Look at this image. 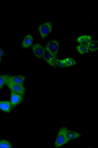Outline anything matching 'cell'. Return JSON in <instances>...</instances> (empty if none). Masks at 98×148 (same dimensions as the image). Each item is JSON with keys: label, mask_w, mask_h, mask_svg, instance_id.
Masks as SVG:
<instances>
[{"label": "cell", "mask_w": 98, "mask_h": 148, "mask_svg": "<svg viewBox=\"0 0 98 148\" xmlns=\"http://www.w3.org/2000/svg\"><path fill=\"white\" fill-rule=\"evenodd\" d=\"M68 129L66 127H61L56 138L54 146L56 147H60L68 143L69 140L66 137V134Z\"/></svg>", "instance_id": "cell-1"}, {"label": "cell", "mask_w": 98, "mask_h": 148, "mask_svg": "<svg viewBox=\"0 0 98 148\" xmlns=\"http://www.w3.org/2000/svg\"><path fill=\"white\" fill-rule=\"evenodd\" d=\"M53 27V25L50 22H46L39 26L38 29L42 39H44L50 33Z\"/></svg>", "instance_id": "cell-2"}, {"label": "cell", "mask_w": 98, "mask_h": 148, "mask_svg": "<svg viewBox=\"0 0 98 148\" xmlns=\"http://www.w3.org/2000/svg\"><path fill=\"white\" fill-rule=\"evenodd\" d=\"M5 84L10 91L23 96L25 95L26 90L23 85L16 84L9 82H6Z\"/></svg>", "instance_id": "cell-3"}, {"label": "cell", "mask_w": 98, "mask_h": 148, "mask_svg": "<svg viewBox=\"0 0 98 148\" xmlns=\"http://www.w3.org/2000/svg\"><path fill=\"white\" fill-rule=\"evenodd\" d=\"M50 53L53 55L55 60L57 58V56L59 48V42L55 40H53L47 42L46 46Z\"/></svg>", "instance_id": "cell-4"}, {"label": "cell", "mask_w": 98, "mask_h": 148, "mask_svg": "<svg viewBox=\"0 0 98 148\" xmlns=\"http://www.w3.org/2000/svg\"><path fill=\"white\" fill-rule=\"evenodd\" d=\"M10 102L11 108H15L23 101L24 96L18 94L11 91Z\"/></svg>", "instance_id": "cell-5"}, {"label": "cell", "mask_w": 98, "mask_h": 148, "mask_svg": "<svg viewBox=\"0 0 98 148\" xmlns=\"http://www.w3.org/2000/svg\"><path fill=\"white\" fill-rule=\"evenodd\" d=\"M43 57L45 61L49 65L54 69L56 68L55 60L52 54L50 53L46 47H45Z\"/></svg>", "instance_id": "cell-6"}, {"label": "cell", "mask_w": 98, "mask_h": 148, "mask_svg": "<svg viewBox=\"0 0 98 148\" xmlns=\"http://www.w3.org/2000/svg\"><path fill=\"white\" fill-rule=\"evenodd\" d=\"M32 49L34 55L38 59H41L43 57L44 49L41 44L39 43H35L33 45Z\"/></svg>", "instance_id": "cell-7"}, {"label": "cell", "mask_w": 98, "mask_h": 148, "mask_svg": "<svg viewBox=\"0 0 98 148\" xmlns=\"http://www.w3.org/2000/svg\"><path fill=\"white\" fill-rule=\"evenodd\" d=\"M26 77L22 75H9L6 82H9L16 84L23 85Z\"/></svg>", "instance_id": "cell-8"}, {"label": "cell", "mask_w": 98, "mask_h": 148, "mask_svg": "<svg viewBox=\"0 0 98 148\" xmlns=\"http://www.w3.org/2000/svg\"><path fill=\"white\" fill-rule=\"evenodd\" d=\"M93 37L90 35H84L81 36L77 38L76 41L80 45L88 47L92 41Z\"/></svg>", "instance_id": "cell-9"}, {"label": "cell", "mask_w": 98, "mask_h": 148, "mask_svg": "<svg viewBox=\"0 0 98 148\" xmlns=\"http://www.w3.org/2000/svg\"><path fill=\"white\" fill-rule=\"evenodd\" d=\"M33 38L31 34H28L24 38L22 43V49H26L29 48L33 42Z\"/></svg>", "instance_id": "cell-10"}, {"label": "cell", "mask_w": 98, "mask_h": 148, "mask_svg": "<svg viewBox=\"0 0 98 148\" xmlns=\"http://www.w3.org/2000/svg\"><path fill=\"white\" fill-rule=\"evenodd\" d=\"M11 109L10 101H0V109L5 113H10Z\"/></svg>", "instance_id": "cell-11"}, {"label": "cell", "mask_w": 98, "mask_h": 148, "mask_svg": "<svg viewBox=\"0 0 98 148\" xmlns=\"http://www.w3.org/2000/svg\"><path fill=\"white\" fill-rule=\"evenodd\" d=\"M66 135V137L69 141L80 137L82 136V135L79 133L71 131L68 130L67 131Z\"/></svg>", "instance_id": "cell-12"}, {"label": "cell", "mask_w": 98, "mask_h": 148, "mask_svg": "<svg viewBox=\"0 0 98 148\" xmlns=\"http://www.w3.org/2000/svg\"><path fill=\"white\" fill-rule=\"evenodd\" d=\"M76 48L78 53L81 55H83L86 53H89V49L88 47L80 45L76 46Z\"/></svg>", "instance_id": "cell-13"}, {"label": "cell", "mask_w": 98, "mask_h": 148, "mask_svg": "<svg viewBox=\"0 0 98 148\" xmlns=\"http://www.w3.org/2000/svg\"><path fill=\"white\" fill-rule=\"evenodd\" d=\"M88 47L91 52H95L98 49V41H91Z\"/></svg>", "instance_id": "cell-14"}, {"label": "cell", "mask_w": 98, "mask_h": 148, "mask_svg": "<svg viewBox=\"0 0 98 148\" xmlns=\"http://www.w3.org/2000/svg\"><path fill=\"white\" fill-rule=\"evenodd\" d=\"M13 146L9 141L6 139L0 140V148H12Z\"/></svg>", "instance_id": "cell-15"}, {"label": "cell", "mask_w": 98, "mask_h": 148, "mask_svg": "<svg viewBox=\"0 0 98 148\" xmlns=\"http://www.w3.org/2000/svg\"><path fill=\"white\" fill-rule=\"evenodd\" d=\"M9 75L7 74L0 75V90L3 88Z\"/></svg>", "instance_id": "cell-16"}, {"label": "cell", "mask_w": 98, "mask_h": 148, "mask_svg": "<svg viewBox=\"0 0 98 148\" xmlns=\"http://www.w3.org/2000/svg\"><path fill=\"white\" fill-rule=\"evenodd\" d=\"M64 60L67 64V67L74 66L77 64L76 62L72 58L68 57Z\"/></svg>", "instance_id": "cell-17"}, {"label": "cell", "mask_w": 98, "mask_h": 148, "mask_svg": "<svg viewBox=\"0 0 98 148\" xmlns=\"http://www.w3.org/2000/svg\"><path fill=\"white\" fill-rule=\"evenodd\" d=\"M55 64L56 66L61 68H65L67 67V64L64 60H61L57 58L55 60Z\"/></svg>", "instance_id": "cell-18"}, {"label": "cell", "mask_w": 98, "mask_h": 148, "mask_svg": "<svg viewBox=\"0 0 98 148\" xmlns=\"http://www.w3.org/2000/svg\"><path fill=\"white\" fill-rule=\"evenodd\" d=\"M4 54V51L2 49L0 48V57H1Z\"/></svg>", "instance_id": "cell-19"}, {"label": "cell", "mask_w": 98, "mask_h": 148, "mask_svg": "<svg viewBox=\"0 0 98 148\" xmlns=\"http://www.w3.org/2000/svg\"><path fill=\"white\" fill-rule=\"evenodd\" d=\"M2 61V59L0 57V62H1Z\"/></svg>", "instance_id": "cell-20"}, {"label": "cell", "mask_w": 98, "mask_h": 148, "mask_svg": "<svg viewBox=\"0 0 98 148\" xmlns=\"http://www.w3.org/2000/svg\"><path fill=\"white\" fill-rule=\"evenodd\" d=\"M0 35H1V34H0Z\"/></svg>", "instance_id": "cell-21"}]
</instances>
